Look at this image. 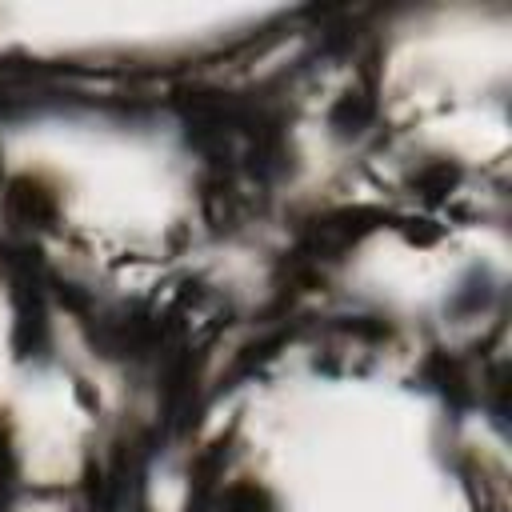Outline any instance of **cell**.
<instances>
[{"label":"cell","mask_w":512,"mask_h":512,"mask_svg":"<svg viewBox=\"0 0 512 512\" xmlns=\"http://www.w3.org/2000/svg\"><path fill=\"white\" fill-rule=\"evenodd\" d=\"M8 212L28 224V228H48L60 216V196L52 192V184H44L40 176H16L4 192Z\"/></svg>","instance_id":"cell-1"},{"label":"cell","mask_w":512,"mask_h":512,"mask_svg":"<svg viewBox=\"0 0 512 512\" xmlns=\"http://www.w3.org/2000/svg\"><path fill=\"white\" fill-rule=\"evenodd\" d=\"M372 120H376V96L364 88H348L328 112V124L336 136H364Z\"/></svg>","instance_id":"cell-2"},{"label":"cell","mask_w":512,"mask_h":512,"mask_svg":"<svg viewBox=\"0 0 512 512\" xmlns=\"http://www.w3.org/2000/svg\"><path fill=\"white\" fill-rule=\"evenodd\" d=\"M212 508L216 512H276V496L260 480H232V484H220Z\"/></svg>","instance_id":"cell-3"},{"label":"cell","mask_w":512,"mask_h":512,"mask_svg":"<svg viewBox=\"0 0 512 512\" xmlns=\"http://www.w3.org/2000/svg\"><path fill=\"white\" fill-rule=\"evenodd\" d=\"M460 180H464V168H460V164H452V160H424V164H416V168H412V176H408V184H412L416 192H424L428 200H436V196L452 192Z\"/></svg>","instance_id":"cell-4"}]
</instances>
